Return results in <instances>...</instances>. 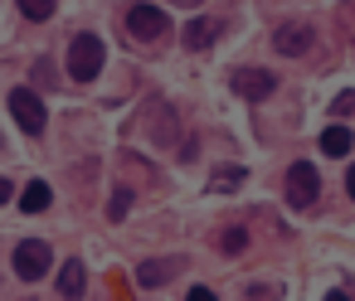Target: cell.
Listing matches in <instances>:
<instances>
[{
    "mask_svg": "<svg viewBox=\"0 0 355 301\" xmlns=\"http://www.w3.org/2000/svg\"><path fill=\"white\" fill-rule=\"evenodd\" d=\"M103 59H107V49H103L98 35H78V39L69 44V73H73L78 83L98 78V73H103Z\"/></svg>",
    "mask_w": 355,
    "mask_h": 301,
    "instance_id": "1",
    "label": "cell"
},
{
    "mask_svg": "<svg viewBox=\"0 0 355 301\" xmlns=\"http://www.w3.org/2000/svg\"><path fill=\"white\" fill-rule=\"evenodd\" d=\"M49 262H54L49 243H40V238H25V243H15V257H10L15 277H25V282H40V277L49 272Z\"/></svg>",
    "mask_w": 355,
    "mask_h": 301,
    "instance_id": "2",
    "label": "cell"
},
{
    "mask_svg": "<svg viewBox=\"0 0 355 301\" xmlns=\"http://www.w3.org/2000/svg\"><path fill=\"white\" fill-rule=\"evenodd\" d=\"M316 194H321V175L311 170V161H297V165L287 170V204H292V209H311Z\"/></svg>",
    "mask_w": 355,
    "mask_h": 301,
    "instance_id": "3",
    "label": "cell"
},
{
    "mask_svg": "<svg viewBox=\"0 0 355 301\" xmlns=\"http://www.w3.org/2000/svg\"><path fill=\"white\" fill-rule=\"evenodd\" d=\"M10 117H15V127L30 131V136L44 131V102H40L30 88H15V93H10Z\"/></svg>",
    "mask_w": 355,
    "mask_h": 301,
    "instance_id": "4",
    "label": "cell"
},
{
    "mask_svg": "<svg viewBox=\"0 0 355 301\" xmlns=\"http://www.w3.org/2000/svg\"><path fill=\"white\" fill-rule=\"evenodd\" d=\"M166 25H171V20H166V10L146 6V0L127 10V30H132L137 39H161V35H166Z\"/></svg>",
    "mask_w": 355,
    "mask_h": 301,
    "instance_id": "5",
    "label": "cell"
},
{
    "mask_svg": "<svg viewBox=\"0 0 355 301\" xmlns=\"http://www.w3.org/2000/svg\"><path fill=\"white\" fill-rule=\"evenodd\" d=\"M272 88H277V78H272L268 69H239V73H234V93H239V98H248V102L272 98Z\"/></svg>",
    "mask_w": 355,
    "mask_h": 301,
    "instance_id": "6",
    "label": "cell"
},
{
    "mask_svg": "<svg viewBox=\"0 0 355 301\" xmlns=\"http://www.w3.org/2000/svg\"><path fill=\"white\" fill-rule=\"evenodd\" d=\"M272 44H277V54H287V59H302V54L311 49V30H306V25H277Z\"/></svg>",
    "mask_w": 355,
    "mask_h": 301,
    "instance_id": "7",
    "label": "cell"
},
{
    "mask_svg": "<svg viewBox=\"0 0 355 301\" xmlns=\"http://www.w3.org/2000/svg\"><path fill=\"white\" fill-rule=\"evenodd\" d=\"M83 286H88L83 262H78V257H73V262H64V267H59V296H83Z\"/></svg>",
    "mask_w": 355,
    "mask_h": 301,
    "instance_id": "8",
    "label": "cell"
},
{
    "mask_svg": "<svg viewBox=\"0 0 355 301\" xmlns=\"http://www.w3.org/2000/svg\"><path fill=\"white\" fill-rule=\"evenodd\" d=\"M49 199H54V190H49L44 180H30L25 194H20V209H25V214H40V209H49Z\"/></svg>",
    "mask_w": 355,
    "mask_h": 301,
    "instance_id": "9",
    "label": "cell"
},
{
    "mask_svg": "<svg viewBox=\"0 0 355 301\" xmlns=\"http://www.w3.org/2000/svg\"><path fill=\"white\" fill-rule=\"evenodd\" d=\"M214 35H219L214 20H190V25H185V44H190V49H209Z\"/></svg>",
    "mask_w": 355,
    "mask_h": 301,
    "instance_id": "10",
    "label": "cell"
},
{
    "mask_svg": "<svg viewBox=\"0 0 355 301\" xmlns=\"http://www.w3.org/2000/svg\"><path fill=\"white\" fill-rule=\"evenodd\" d=\"M350 151V127H326L321 131V156H345Z\"/></svg>",
    "mask_w": 355,
    "mask_h": 301,
    "instance_id": "11",
    "label": "cell"
},
{
    "mask_svg": "<svg viewBox=\"0 0 355 301\" xmlns=\"http://www.w3.org/2000/svg\"><path fill=\"white\" fill-rule=\"evenodd\" d=\"M54 6H59V0H20L25 20H49V15H54Z\"/></svg>",
    "mask_w": 355,
    "mask_h": 301,
    "instance_id": "12",
    "label": "cell"
},
{
    "mask_svg": "<svg viewBox=\"0 0 355 301\" xmlns=\"http://www.w3.org/2000/svg\"><path fill=\"white\" fill-rule=\"evenodd\" d=\"M166 277H171V272H166V262H146V267L137 272V282H141V286H161Z\"/></svg>",
    "mask_w": 355,
    "mask_h": 301,
    "instance_id": "13",
    "label": "cell"
},
{
    "mask_svg": "<svg viewBox=\"0 0 355 301\" xmlns=\"http://www.w3.org/2000/svg\"><path fill=\"white\" fill-rule=\"evenodd\" d=\"M229 185H243V170H239V165H224V170L214 175V185H209V190H229Z\"/></svg>",
    "mask_w": 355,
    "mask_h": 301,
    "instance_id": "14",
    "label": "cell"
},
{
    "mask_svg": "<svg viewBox=\"0 0 355 301\" xmlns=\"http://www.w3.org/2000/svg\"><path fill=\"white\" fill-rule=\"evenodd\" d=\"M219 248H224V253H243V248H248V233H243V228H229V233L219 238Z\"/></svg>",
    "mask_w": 355,
    "mask_h": 301,
    "instance_id": "15",
    "label": "cell"
},
{
    "mask_svg": "<svg viewBox=\"0 0 355 301\" xmlns=\"http://www.w3.org/2000/svg\"><path fill=\"white\" fill-rule=\"evenodd\" d=\"M127 209H132V194H127V190H117V194H112V204H107V219L117 224V219H122Z\"/></svg>",
    "mask_w": 355,
    "mask_h": 301,
    "instance_id": "16",
    "label": "cell"
},
{
    "mask_svg": "<svg viewBox=\"0 0 355 301\" xmlns=\"http://www.w3.org/2000/svg\"><path fill=\"white\" fill-rule=\"evenodd\" d=\"M345 194H350V199H355V165H350V170H345Z\"/></svg>",
    "mask_w": 355,
    "mask_h": 301,
    "instance_id": "17",
    "label": "cell"
},
{
    "mask_svg": "<svg viewBox=\"0 0 355 301\" xmlns=\"http://www.w3.org/2000/svg\"><path fill=\"white\" fill-rule=\"evenodd\" d=\"M10 194H15V190H10V180H6V175H0V204H6Z\"/></svg>",
    "mask_w": 355,
    "mask_h": 301,
    "instance_id": "18",
    "label": "cell"
}]
</instances>
